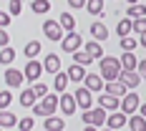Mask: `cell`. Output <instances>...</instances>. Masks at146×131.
<instances>
[{
    "label": "cell",
    "instance_id": "13",
    "mask_svg": "<svg viewBox=\"0 0 146 131\" xmlns=\"http://www.w3.org/2000/svg\"><path fill=\"white\" fill-rule=\"evenodd\" d=\"M118 81H121L126 88H136L139 83H141V76H139V71H121L118 73Z\"/></svg>",
    "mask_w": 146,
    "mask_h": 131
},
{
    "label": "cell",
    "instance_id": "36",
    "mask_svg": "<svg viewBox=\"0 0 146 131\" xmlns=\"http://www.w3.org/2000/svg\"><path fill=\"white\" fill-rule=\"evenodd\" d=\"M33 126H35V121H33V116L18 118V129H20V131H33Z\"/></svg>",
    "mask_w": 146,
    "mask_h": 131
},
{
    "label": "cell",
    "instance_id": "35",
    "mask_svg": "<svg viewBox=\"0 0 146 131\" xmlns=\"http://www.w3.org/2000/svg\"><path fill=\"white\" fill-rule=\"evenodd\" d=\"M10 103H13V93H10V88H3V91H0V111L8 108Z\"/></svg>",
    "mask_w": 146,
    "mask_h": 131
},
{
    "label": "cell",
    "instance_id": "40",
    "mask_svg": "<svg viewBox=\"0 0 146 131\" xmlns=\"http://www.w3.org/2000/svg\"><path fill=\"white\" fill-rule=\"evenodd\" d=\"M10 20H13V15L8 13V10H0V28H8Z\"/></svg>",
    "mask_w": 146,
    "mask_h": 131
},
{
    "label": "cell",
    "instance_id": "8",
    "mask_svg": "<svg viewBox=\"0 0 146 131\" xmlns=\"http://www.w3.org/2000/svg\"><path fill=\"white\" fill-rule=\"evenodd\" d=\"M83 86H86L91 93H101L103 88H106V81L101 78V73H86V78H83Z\"/></svg>",
    "mask_w": 146,
    "mask_h": 131
},
{
    "label": "cell",
    "instance_id": "23",
    "mask_svg": "<svg viewBox=\"0 0 146 131\" xmlns=\"http://www.w3.org/2000/svg\"><path fill=\"white\" fill-rule=\"evenodd\" d=\"M121 68L123 71H136V66H139V61H136V56L133 53H121Z\"/></svg>",
    "mask_w": 146,
    "mask_h": 131
},
{
    "label": "cell",
    "instance_id": "1",
    "mask_svg": "<svg viewBox=\"0 0 146 131\" xmlns=\"http://www.w3.org/2000/svg\"><path fill=\"white\" fill-rule=\"evenodd\" d=\"M98 68H101V78L108 83V81H118V73L123 71L121 68V61L113 58V56H103L98 61Z\"/></svg>",
    "mask_w": 146,
    "mask_h": 131
},
{
    "label": "cell",
    "instance_id": "19",
    "mask_svg": "<svg viewBox=\"0 0 146 131\" xmlns=\"http://www.w3.org/2000/svg\"><path fill=\"white\" fill-rule=\"evenodd\" d=\"M13 126H18V116H15L13 111L3 108L0 111V129H13Z\"/></svg>",
    "mask_w": 146,
    "mask_h": 131
},
{
    "label": "cell",
    "instance_id": "24",
    "mask_svg": "<svg viewBox=\"0 0 146 131\" xmlns=\"http://www.w3.org/2000/svg\"><path fill=\"white\" fill-rule=\"evenodd\" d=\"M71 83V78H68V73H56V78H53V88L58 91V93H66V86Z\"/></svg>",
    "mask_w": 146,
    "mask_h": 131
},
{
    "label": "cell",
    "instance_id": "28",
    "mask_svg": "<svg viewBox=\"0 0 146 131\" xmlns=\"http://www.w3.org/2000/svg\"><path fill=\"white\" fill-rule=\"evenodd\" d=\"M116 33L121 35V38H126V35H131V33H133V20H131V18H126V20H121V23L116 25Z\"/></svg>",
    "mask_w": 146,
    "mask_h": 131
},
{
    "label": "cell",
    "instance_id": "37",
    "mask_svg": "<svg viewBox=\"0 0 146 131\" xmlns=\"http://www.w3.org/2000/svg\"><path fill=\"white\" fill-rule=\"evenodd\" d=\"M20 10H23V3L20 0H10L8 3V13L10 15H20Z\"/></svg>",
    "mask_w": 146,
    "mask_h": 131
},
{
    "label": "cell",
    "instance_id": "44",
    "mask_svg": "<svg viewBox=\"0 0 146 131\" xmlns=\"http://www.w3.org/2000/svg\"><path fill=\"white\" fill-rule=\"evenodd\" d=\"M139 45H141V48H146V33H141V35H139Z\"/></svg>",
    "mask_w": 146,
    "mask_h": 131
},
{
    "label": "cell",
    "instance_id": "20",
    "mask_svg": "<svg viewBox=\"0 0 146 131\" xmlns=\"http://www.w3.org/2000/svg\"><path fill=\"white\" fill-rule=\"evenodd\" d=\"M18 101H20V106H30V108H33V106L38 103V96H35V93H33V88L28 86V88H23V91H20Z\"/></svg>",
    "mask_w": 146,
    "mask_h": 131
},
{
    "label": "cell",
    "instance_id": "2",
    "mask_svg": "<svg viewBox=\"0 0 146 131\" xmlns=\"http://www.w3.org/2000/svg\"><path fill=\"white\" fill-rule=\"evenodd\" d=\"M56 108H58V96L56 93H48L43 98H38V103L33 106V114L48 118V116H56Z\"/></svg>",
    "mask_w": 146,
    "mask_h": 131
},
{
    "label": "cell",
    "instance_id": "18",
    "mask_svg": "<svg viewBox=\"0 0 146 131\" xmlns=\"http://www.w3.org/2000/svg\"><path fill=\"white\" fill-rule=\"evenodd\" d=\"M83 51H86L93 61H101V58H103V45L98 43V41H88V43L83 45Z\"/></svg>",
    "mask_w": 146,
    "mask_h": 131
},
{
    "label": "cell",
    "instance_id": "50",
    "mask_svg": "<svg viewBox=\"0 0 146 131\" xmlns=\"http://www.w3.org/2000/svg\"><path fill=\"white\" fill-rule=\"evenodd\" d=\"M43 131H45V129H43Z\"/></svg>",
    "mask_w": 146,
    "mask_h": 131
},
{
    "label": "cell",
    "instance_id": "6",
    "mask_svg": "<svg viewBox=\"0 0 146 131\" xmlns=\"http://www.w3.org/2000/svg\"><path fill=\"white\" fill-rule=\"evenodd\" d=\"M43 33L48 41H53V43H60L63 41V28H60L58 20H45L43 23Z\"/></svg>",
    "mask_w": 146,
    "mask_h": 131
},
{
    "label": "cell",
    "instance_id": "21",
    "mask_svg": "<svg viewBox=\"0 0 146 131\" xmlns=\"http://www.w3.org/2000/svg\"><path fill=\"white\" fill-rule=\"evenodd\" d=\"M106 93H111V96H116V98H123V96H126V86H123L121 81H108V83H106Z\"/></svg>",
    "mask_w": 146,
    "mask_h": 131
},
{
    "label": "cell",
    "instance_id": "49",
    "mask_svg": "<svg viewBox=\"0 0 146 131\" xmlns=\"http://www.w3.org/2000/svg\"><path fill=\"white\" fill-rule=\"evenodd\" d=\"M0 131H3V129H0Z\"/></svg>",
    "mask_w": 146,
    "mask_h": 131
},
{
    "label": "cell",
    "instance_id": "14",
    "mask_svg": "<svg viewBox=\"0 0 146 131\" xmlns=\"http://www.w3.org/2000/svg\"><path fill=\"white\" fill-rule=\"evenodd\" d=\"M43 71L45 73H60V56L58 53H48L45 56V61H43Z\"/></svg>",
    "mask_w": 146,
    "mask_h": 131
},
{
    "label": "cell",
    "instance_id": "25",
    "mask_svg": "<svg viewBox=\"0 0 146 131\" xmlns=\"http://www.w3.org/2000/svg\"><path fill=\"white\" fill-rule=\"evenodd\" d=\"M66 129V121L60 116H48L45 118V131H63Z\"/></svg>",
    "mask_w": 146,
    "mask_h": 131
},
{
    "label": "cell",
    "instance_id": "15",
    "mask_svg": "<svg viewBox=\"0 0 146 131\" xmlns=\"http://www.w3.org/2000/svg\"><path fill=\"white\" fill-rule=\"evenodd\" d=\"M129 124V116L126 114H121V111H113V114H108V118H106V126L108 129H121V126H126Z\"/></svg>",
    "mask_w": 146,
    "mask_h": 131
},
{
    "label": "cell",
    "instance_id": "11",
    "mask_svg": "<svg viewBox=\"0 0 146 131\" xmlns=\"http://www.w3.org/2000/svg\"><path fill=\"white\" fill-rule=\"evenodd\" d=\"M23 83H25L23 71H18V68H8V71H5V86L8 88H20Z\"/></svg>",
    "mask_w": 146,
    "mask_h": 131
},
{
    "label": "cell",
    "instance_id": "30",
    "mask_svg": "<svg viewBox=\"0 0 146 131\" xmlns=\"http://www.w3.org/2000/svg\"><path fill=\"white\" fill-rule=\"evenodd\" d=\"M73 63H78V66H83V68H86V66H91V63H93V58H91L86 51L81 48V51H76V53H73Z\"/></svg>",
    "mask_w": 146,
    "mask_h": 131
},
{
    "label": "cell",
    "instance_id": "7",
    "mask_svg": "<svg viewBox=\"0 0 146 131\" xmlns=\"http://www.w3.org/2000/svg\"><path fill=\"white\" fill-rule=\"evenodd\" d=\"M23 76H25V81H30V83H35L40 76H43V63L35 58H30L28 63H25V71H23Z\"/></svg>",
    "mask_w": 146,
    "mask_h": 131
},
{
    "label": "cell",
    "instance_id": "32",
    "mask_svg": "<svg viewBox=\"0 0 146 131\" xmlns=\"http://www.w3.org/2000/svg\"><path fill=\"white\" fill-rule=\"evenodd\" d=\"M30 10L35 15H43V13L50 10V3H48V0H33V3H30Z\"/></svg>",
    "mask_w": 146,
    "mask_h": 131
},
{
    "label": "cell",
    "instance_id": "45",
    "mask_svg": "<svg viewBox=\"0 0 146 131\" xmlns=\"http://www.w3.org/2000/svg\"><path fill=\"white\" fill-rule=\"evenodd\" d=\"M83 131H98V126H91V124H86V126H83Z\"/></svg>",
    "mask_w": 146,
    "mask_h": 131
},
{
    "label": "cell",
    "instance_id": "10",
    "mask_svg": "<svg viewBox=\"0 0 146 131\" xmlns=\"http://www.w3.org/2000/svg\"><path fill=\"white\" fill-rule=\"evenodd\" d=\"M58 108L66 114V116H73V114H76V108H78L76 96H71V93H60V96H58Z\"/></svg>",
    "mask_w": 146,
    "mask_h": 131
},
{
    "label": "cell",
    "instance_id": "42",
    "mask_svg": "<svg viewBox=\"0 0 146 131\" xmlns=\"http://www.w3.org/2000/svg\"><path fill=\"white\" fill-rule=\"evenodd\" d=\"M136 71H139V76H141V78H146V58H144V61H139Z\"/></svg>",
    "mask_w": 146,
    "mask_h": 131
},
{
    "label": "cell",
    "instance_id": "16",
    "mask_svg": "<svg viewBox=\"0 0 146 131\" xmlns=\"http://www.w3.org/2000/svg\"><path fill=\"white\" fill-rule=\"evenodd\" d=\"M91 35H93V41H108V28L103 25L101 20H96V23H91Z\"/></svg>",
    "mask_w": 146,
    "mask_h": 131
},
{
    "label": "cell",
    "instance_id": "9",
    "mask_svg": "<svg viewBox=\"0 0 146 131\" xmlns=\"http://www.w3.org/2000/svg\"><path fill=\"white\" fill-rule=\"evenodd\" d=\"M73 96H76V103H78V106H81L83 111H88V108L93 106V93H91V91H88L86 86H78Z\"/></svg>",
    "mask_w": 146,
    "mask_h": 131
},
{
    "label": "cell",
    "instance_id": "26",
    "mask_svg": "<svg viewBox=\"0 0 146 131\" xmlns=\"http://www.w3.org/2000/svg\"><path fill=\"white\" fill-rule=\"evenodd\" d=\"M129 129H131V131H146V118L141 116V114L129 116Z\"/></svg>",
    "mask_w": 146,
    "mask_h": 131
},
{
    "label": "cell",
    "instance_id": "41",
    "mask_svg": "<svg viewBox=\"0 0 146 131\" xmlns=\"http://www.w3.org/2000/svg\"><path fill=\"white\" fill-rule=\"evenodd\" d=\"M5 45H10V33L5 28H0V48H5Z\"/></svg>",
    "mask_w": 146,
    "mask_h": 131
},
{
    "label": "cell",
    "instance_id": "17",
    "mask_svg": "<svg viewBox=\"0 0 146 131\" xmlns=\"http://www.w3.org/2000/svg\"><path fill=\"white\" fill-rule=\"evenodd\" d=\"M66 73H68V78H71L73 83H83V78H86V68H83V66H78V63L68 66Z\"/></svg>",
    "mask_w": 146,
    "mask_h": 131
},
{
    "label": "cell",
    "instance_id": "3",
    "mask_svg": "<svg viewBox=\"0 0 146 131\" xmlns=\"http://www.w3.org/2000/svg\"><path fill=\"white\" fill-rule=\"evenodd\" d=\"M106 111H103L101 106H96V108H88V111H83L81 114V121H83V126L86 124H91V126H106Z\"/></svg>",
    "mask_w": 146,
    "mask_h": 131
},
{
    "label": "cell",
    "instance_id": "29",
    "mask_svg": "<svg viewBox=\"0 0 146 131\" xmlns=\"http://www.w3.org/2000/svg\"><path fill=\"white\" fill-rule=\"evenodd\" d=\"M146 15V5H129L126 8V18H131V20H136V18H144Z\"/></svg>",
    "mask_w": 146,
    "mask_h": 131
},
{
    "label": "cell",
    "instance_id": "46",
    "mask_svg": "<svg viewBox=\"0 0 146 131\" xmlns=\"http://www.w3.org/2000/svg\"><path fill=\"white\" fill-rule=\"evenodd\" d=\"M139 114H141V116L146 118V106H139Z\"/></svg>",
    "mask_w": 146,
    "mask_h": 131
},
{
    "label": "cell",
    "instance_id": "12",
    "mask_svg": "<svg viewBox=\"0 0 146 131\" xmlns=\"http://www.w3.org/2000/svg\"><path fill=\"white\" fill-rule=\"evenodd\" d=\"M98 106H101L103 111H111V114H113V111L121 108V101H118L116 96H111V93H101V96H98Z\"/></svg>",
    "mask_w": 146,
    "mask_h": 131
},
{
    "label": "cell",
    "instance_id": "27",
    "mask_svg": "<svg viewBox=\"0 0 146 131\" xmlns=\"http://www.w3.org/2000/svg\"><path fill=\"white\" fill-rule=\"evenodd\" d=\"M23 53H25V58H38V53H40V41H28V45L23 48Z\"/></svg>",
    "mask_w": 146,
    "mask_h": 131
},
{
    "label": "cell",
    "instance_id": "5",
    "mask_svg": "<svg viewBox=\"0 0 146 131\" xmlns=\"http://www.w3.org/2000/svg\"><path fill=\"white\" fill-rule=\"evenodd\" d=\"M81 45H83V38H81V33H66V38L60 41V48L66 51V53H76V51H81Z\"/></svg>",
    "mask_w": 146,
    "mask_h": 131
},
{
    "label": "cell",
    "instance_id": "22",
    "mask_svg": "<svg viewBox=\"0 0 146 131\" xmlns=\"http://www.w3.org/2000/svg\"><path fill=\"white\" fill-rule=\"evenodd\" d=\"M58 23H60V28L66 30V33H73L76 30V18H73V13H60V18H58Z\"/></svg>",
    "mask_w": 146,
    "mask_h": 131
},
{
    "label": "cell",
    "instance_id": "31",
    "mask_svg": "<svg viewBox=\"0 0 146 131\" xmlns=\"http://www.w3.org/2000/svg\"><path fill=\"white\" fill-rule=\"evenodd\" d=\"M103 0H86V10L91 15H103Z\"/></svg>",
    "mask_w": 146,
    "mask_h": 131
},
{
    "label": "cell",
    "instance_id": "43",
    "mask_svg": "<svg viewBox=\"0 0 146 131\" xmlns=\"http://www.w3.org/2000/svg\"><path fill=\"white\" fill-rule=\"evenodd\" d=\"M68 5L78 10V8H86V0H68Z\"/></svg>",
    "mask_w": 146,
    "mask_h": 131
},
{
    "label": "cell",
    "instance_id": "33",
    "mask_svg": "<svg viewBox=\"0 0 146 131\" xmlns=\"http://www.w3.org/2000/svg\"><path fill=\"white\" fill-rule=\"evenodd\" d=\"M13 61H15V51L10 48V45L0 48V63H3V66H10Z\"/></svg>",
    "mask_w": 146,
    "mask_h": 131
},
{
    "label": "cell",
    "instance_id": "4",
    "mask_svg": "<svg viewBox=\"0 0 146 131\" xmlns=\"http://www.w3.org/2000/svg\"><path fill=\"white\" fill-rule=\"evenodd\" d=\"M139 106H141V98H139V93L136 91H129L123 98H121V114H126V116H133L136 111H139Z\"/></svg>",
    "mask_w": 146,
    "mask_h": 131
},
{
    "label": "cell",
    "instance_id": "39",
    "mask_svg": "<svg viewBox=\"0 0 146 131\" xmlns=\"http://www.w3.org/2000/svg\"><path fill=\"white\" fill-rule=\"evenodd\" d=\"M33 93H35V96H38V98H43V96H48V88L43 86V83H38V81H35V83H33Z\"/></svg>",
    "mask_w": 146,
    "mask_h": 131
},
{
    "label": "cell",
    "instance_id": "47",
    "mask_svg": "<svg viewBox=\"0 0 146 131\" xmlns=\"http://www.w3.org/2000/svg\"><path fill=\"white\" fill-rule=\"evenodd\" d=\"M123 3H129V5H136V3H139V0H123Z\"/></svg>",
    "mask_w": 146,
    "mask_h": 131
},
{
    "label": "cell",
    "instance_id": "48",
    "mask_svg": "<svg viewBox=\"0 0 146 131\" xmlns=\"http://www.w3.org/2000/svg\"><path fill=\"white\" fill-rule=\"evenodd\" d=\"M103 131H116V129H108V126H106V129H103Z\"/></svg>",
    "mask_w": 146,
    "mask_h": 131
},
{
    "label": "cell",
    "instance_id": "34",
    "mask_svg": "<svg viewBox=\"0 0 146 131\" xmlns=\"http://www.w3.org/2000/svg\"><path fill=\"white\" fill-rule=\"evenodd\" d=\"M121 51H123V53H133V51H136V48H139V43H136V41H133L131 35H126V38H121Z\"/></svg>",
    "mask_w": 146,
    "mask_h": 131
},
{
    "label": "cell",
    "instance_id": "38",
    "mask_svg": "<svg viewBox=\"0 0 146 131\" xmlns=\"http://www.w3.org/2000/svg\"><path fill=\"white\" fill-rule=\"evenodd\" d=\"M133 33H139V35H141V33H146V15L133 20Z\"/></svg>",
    "mask_w": 146,
    "mask_h": 131
}]
</instances>
